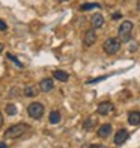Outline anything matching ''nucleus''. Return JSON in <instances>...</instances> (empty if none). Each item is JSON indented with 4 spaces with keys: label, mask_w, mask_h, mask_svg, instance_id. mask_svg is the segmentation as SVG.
Returning <instances> with one entry per match:
<instances>
[{
    "label": "nucleus",
    "mask_w": 140,
    "mask_h": 148,
    "mask_svg": "<svg viewBox=\"0 0 140 148\" xmlns=\"http://www.w3.org/2000/svg\"><path fill=\"white\" fill-rule=\"evenodd\" d=\"M30 130V125L29 124H15V125H11L8 130L5 132V138L6 139H18L24 136V133H27Z\"/></svg>",
    "instance_id": "nucleus-1"
},
{
    "label": "nucleus",
    "mask_w": 140,
    "mask_h": 148,
    "mask_svg": "<svg viewBox=\"0 0 140 148\" xmlns=\"http://www.w3.org/2000/svg\"><path fill=\"white\" fill-rule=\"evenodd\" d=\"M133 27H134V24H133L130 20H125V21L121 23V26H119V29H118V35H119V39H121L122 42L131 41Z\"/></svg>",
    "instance_id": "nucleus-2"
},
{
    "label": "nucleus",
    "mask_w": 140,
    "mask_h": 148,
    "mask_svg": "<svg viewBox=\"0 0 140 148\" xmlns=\"http://www.w3.org/2000/svg\"><path fill=\"white\" fill-rule=\"evenodd\" d=\"M121 39L119 38H109V39H105L104 44H103V50L107 53L109 56L111 55H116V53L121 50Z\"/></svg>",
    "instance_id": "nucleus-3"
},
{
    "label": "nucleus",
    "mask_w": 140,
    "mask_h": 148,
    "mask_svg": "<svg viewBox=\"0 0 140 148\" xmlns=\"http://www.w3.org/2000/svg\"><path fill=\"white\" fill-rule=\"evenodd\" d=\"M27 113L33 119H41L42 115H44V106L41 103H38V101H33L27 107Z\"/></svg>",
    "instance_id": "nucleus-4"
},
{
    "label": "nucleus",
    "mask_w": 140,
    "mask_h": 148,
    "mask_svg": "<svg viewBox=\"0 0 140 148\" xmlns=\"http://www.w3.org/2000/svg\"><path fill=\"white\" fill-rule=\"evenodd\" d=\"M113 110H115V104H113L111 101H103V103H99L98 107H97V112H98V115H109V113H111Z\"/></svg>",
    "instance_id": "nucleus-5"
},
{
    "label": "nucleus",
    "mask_w": 140,
    "mask_h": 148,
    "mask_svg": "<svg viewBox=\"0 0 140 148\" xmlns=\"http://www.w3.org/2000/svg\"><path fill=\"white\" fill-rule=\"evenodd\" d=\"M97 42V32H95V29H89L88 32L84 33V38H83V44H84V47H90V45H93Z\"/></svg>",
    "instance_id": "nucleus-6"
},
{
    "label": "nucleus",
    "mask_w": 140,
    "mask_h": 148,
    "mask_svg": "<svg viewBox=\"0 0 140 148\" xmlns=\"http://www.w3.org/2000/svg\"><path fill=\"white\" fill-rule=\"evenodd\" d=\"M128 136H130V133H128V130H125V129H121V130H118L116 132V134H115V144L116 145H122L126 139H128Z\"/></svg>",
    "instance_id": "nucleus-7"
},
{
    "label": "nucleus",
    "mask_w": 140,
    "mask_h": 148,
    "mask_svg": "<svg viewBox=\"0 0 140 148\" xmlns=\"http://www.w3.org/2000/svg\"><path fill=\"white\" fill-rule=\"evenodd\" d=\"M39 91H41V88H38L36 85H27L24 88V97H29V98H33V97H38Z\"/></svg>",
    "instance_id": "nucleus-8"
},
{
    "label": "nucleus",
    "mask_w": 140,
    "mask_h": 148,
    "mask_svg": "<svg viewBox=\"0 0 140 148\" xmlns=\"http://www.w3.org/2000/svg\"><path fill=\"white\" fill-rule=\"evenodd\" d=\"M39 88H41L42 92H50V91H53V88H54V82H53V79L45 77V79L41 80V83H39Z\"/></svg>",
    "instance_id": "nucleus-9"
},
{
    "label": "nucleus",
    "mask_w": 140,
    "mask_h": 148,
    "mask_svg": "<svg viewBox=\"0 0 140 148\" xmlns=\"http://www.w3.org/2000/svg\"><path fill=\"white\" fill-rule=\"evenodd\" d=\"M111 132H113V129H111L110 124H103V125H99V129H98L97 134H98L99 138L105 139V138H109L110 134H111Z\"/></svg>",
    "instance_id": "nucleus-10"
},
{
    "label": "nucleus",
    "mask_w": 140,
    "mask_h": 148,
    "mask_svg": "<svg viewBox=\"0 0 140 148\" xmlns=\"http://www.w3.org/2000/svg\"><path fill=\"white\" fill-rule=\"evenodd\" d=\"M90 24L93 29H101L104 26V17L101 14H93L90 18Z\"/></svg>",
    "instance_id": "nucleus-11"
},
{
    "label": "nucleus",
    "mask_w": 140,
    "mask_h": 148,
    "mask_svg": "<svg viewBox=\"0 0 140 148\" xmlns=\"http://www.w3.org/2000/svg\"><path fill=\"white\" fill-rule=\"evenodd\" d=\"M128 123L131 125H139L140 124V112L139 110H133L128 113Z\"/></svg>",
    "instance_id": "nucleus-12"
},
{
    "label": "nucleus",
    "mask_w": 140,
    "mask_h": 148,
    "mask_svg": "<svg viewBox=\"0 0 140 148\" xmlns=\"http://www.w3.org/2000/svg\"><path fill=\"white\" fill-rule=\"evenodd\" d=\"M53 77H54L56 80H59V82H68L69 74L66 71H63V70H56L54 73H53Z\"/></svg>",
    "instance_id": "nucleus-13"
},
{
    "label": "nucleus",
    "mask_w": 140,
    "mask_h": 148,
    "mask_svg": "<svg viewBox=\"0 0 140 148\" xmlns=\"http://www.w3.org/2000/svg\"><path fill=\"white\" fill-rule=\"evenodd\" d=\"M48 119H50V123H51V124H57V123H60V113H59L57 110H51V112H50Z\"/></svg>",
    "instance_id": "nucleus-14"
},
{
    "label": "nucleus",
    "mask_w": 140,
    "mask_h": 148,
    "mask_svg": "<svg viewBox=\"0 0 140 148\" xmlns=\"http://www.w3.org/2000/svg\"><path fill=\"white\" fill-rule=\"evenodd\" d=\"M101 5L99 3H84L80 6V11H92V9H99Z\"/></svg>",
    "instance_id": "nucleus-15"
},
{
    "label": "nucleus",
    "mask_w": 140,
    "mask_h": 148,
    "mask_svg": "<svg viewBox=\"0 0 140 148\" xmlns=\"http://www.w3.org/2000/svg\"><path fill=\"white\" fill-rule=\"evenodd\" d=\"M6 58H8V59L11 60V62H14V64L18 66V68H23V66H24V64H23V62H20L18 58H17V56H14L12 53H8V55H6Z\"/></svg>",
    "instance_id": "nucleus-16"
},
{
    "label": "nucleus",
    "mask_w": 140,
    "mask_h": 148,
    "mask_svg": "<svg viewBox=\"0 0 140 148\" xmlns=\"http://www.w3.org/2000/svg\"><path fill=\"white\" fill-rule=\"evenodd\" d=\"M93 125H95V121H93V118H88V119L83 123V129H84V130H92Z\"/></svg>",
    "instance_id": "nucleus-17"
},
{
    "label": "nucleus",
    "mask_w": 140,
    "mask_h": 148,
    "mask_svg": "<svg viewBox=\"0 0 140 148\" xmlns=\"http://www.w3.org/2000/svg\"><path fill=\"white\" fill-rule=\"evenodd\" d=\"M17 107L14 106V104H8L6 106V113H8V115H11V116H14V115H17Z\"/></svg>",
    "instance_id": "nucleus-18"
},
{
    "label": "nucleus",
    "mask_w": 140,
    "mask_h": 148,
    "mask_svg": "<svg viewBox=\"0 0 140 148\" xmlns=\"http://www.w3.org/2000/svg\"><path fill=\"white\" fill-rule=\"evenodd\" d=\"M105 79V76L104 77H97V79H90V80H88V83L90 85V83H97V82H101V80H104Z\"/></svg>",
    "instance_id": "nucleus-19"
},
{
    "label": "nucleus",
    "mask_w": 140,
    "mask_h": 148,
    "mask_svg": "<svg viewBox=\"0 0 140 148\" xmlns=\"http://www.w3.org/2000/svg\"><path fill=\"white\" fill-rule=\"evenodd\" d=\"M8 29V24L5 23V20H0V30H6Z\"/></svg>",
    "instance_id": "nucleus-20"
},
{
    "label": "nucleus",
    "mask_w": 140,
    "mask_h": 148,
    "mask_svg": "<svg viewBox=\"0 0 140 148\" xmlns=\"http://www.w3.org/2000/svg\"><path fill=\"white\" fill-rule=\"evenodd\" d=\"M122 17V14H121V12H115V14H113V20H119V18H121Z\"/></svg>",
    "instance_id": "nucleus-21"
},
{
    "label": "nucleus",
    "mask_w": 140,
    "mask_h": 148,
    "mask_svg": "<svg viewBox=\"0 0 140 148\" xmlns=\"http://www.w3.org/2000/svg\"><path fill=\"white\" fill-rule=\"evenodd\" d=\"M89 148H104V145H99V144H92V145H89Z\"/></svg>",
    "instance_id": "nucleus-22"
},
{
    "label": "nucleus",
    "mask_w": 140,
    "mask_h": 148,
    "mask_svg": "<svg viewBox=\"0 0 140 148\" xmlns=\"http://www.w3.org/2000/svg\"><path fill=\"white\" fill-rule=\"evenodd\" d=\"M130 50H131V51H136V50H137V44H133Z\"/></svg>",
    "instance_id": "nucleus-23"
},
{
    "label": "nucleus",
    "mask_w": 140,
    "mask_h": 148,
    "mask_svg": "<svg viewBox=\"0 0 140 148\" xmlns=\"http://www.w3.org/2000/svg\"><path fill=\"white\" fill-rule=\"evenodd\" d=\"M2 124H3V115H2V112H0V127H2Z\"/></svg>",
    "instance_id": "nucleus-24"
},
{
    "label": "nucleus",
    "mask_w": 140,
    "mask_h": 148,
    "mask_svg": "<svg viewBox=\"0 0 140 148\" xmlns=\"http://www.w3.org/2000/svg\"><path fill=\"white\" fill-rule=\"evenodd\" d=\"M0 148H8V145L3 144V142H0Z\"/></svg>",
    "instance_id": "nucleus-25"
},
{
    "label": "nucleus",
    "mask_w": 140,
    "mask_h": 148,
    "mask_svg": "<svg viewBox=\"0 0 140 148\" xmlns=\"http://www.w3.org/2000/svg\"><path fill=\"white\" fill-rule=\"evenodd\" d=\"M137 9L140 11V0H139V3H137Z\"/></svg>",
    "instance_id": "nucleus-26"
},
{
    "label": "nucleus",
    "mask_w": 140,
    "mask_h": 148,
    "mask_svg": "<svg viewBox=\"0 0 140 148\" xmlns=\"http://www.w3.org/2000/svg\"><path fill=\"white\" fill-rule=\"evenodd\" d=\"M2 50H3V45H2V44H0V51H2Z\"/></svg>",
    "instance_id": "nucleus-27"
},
{
    "label": "nucleus",
    "mask_w": 140,
    "mask_h": 148,
    "mask_svg": "<svg viewBox=\"0 0 140 148\" xmlns=\"http://www.w3.org/2000/svg\"><path fill=\"white\" fill-rule=\"evenodd\" d=\"M57 2H68V0H57Z\"/></svg>",
    "instance_id": "nucleus-28"
}]
</instances>
